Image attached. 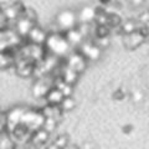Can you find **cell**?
<instances>
[{
  "mask_svg": "<svg viewBox=\"0 0 149 149\" xmlns=\"http://www.w3.org/2000/svg\"><path fill=\"white\" fill-rule=\"evenodd\" d=\"M45 45L47 50H50L56 56H63L65 54H67L70 46H71L66 36L58 34H51L50 36H47Z\"/></svg>",
  "mask_w": 149,
  "mask_h": 149,
  "instance_id": "cell-1",
  "label": "cell"
},
{
  "mask_svg": "<svg viewBox=\"0 0 149 149\" xmlns=\"http://www.w3.org/2000/svg\"><path fill=\"white\" fill-rule=\"evenodd\" d=\"M77 20H78V15H76V13L70 10V9L60 11L57 16H56V24L63 31H67L76 26Z\"/></svg>",
  "mask_w": 149,
  "mask_h": 149,
  "instance_id": "cell-2",
  "label": "cell"
},
{
  "mask_svg": "<svg viewBox=\"0 0 149 149\" xmlns=\"http://www.w3.org/2000/svg\"><path fill=\"white\" fill-rule=\"evenodd\" d=\"M101 47L96 42H86L82 45L81 54L87 60H97L101 56Z\"/></svg>",
  "mask_w": 149,
  "mask_h": 149,
  "instance_id": "cell-3",
  "label": "cell"
},
{
  "mask_svg": "<svg viewBox=\"0 0 149 149\" xmlns=\"http://www.w3.org/2000/svg\"><path fill=\"white\" fill-rule=\"evenodd\" d=\"M51 87L52 86L47 82L46 78H40V80H37L34 83V86H32V95H34L36 98H45Z\"/></svg>",
  "mask_w": 149,
  "mask_h": 149,
  "instance_id": "cell-4",
  "label": "cell"
},
{
  "mask_svg": "<svg viewBox=\"0 0 149 149\" xmlns=\"http://www.w3.org/2000/svg\"><path fill=\"white\" fill-rule=\"evenodd\" d=\"M86 57L83 56L81 52L80 54H72L71 56L68 57V61H67V65L70 67H72L73 70L80 73L81 71H83L86 67Z\"/></svg>",
  "mask_w": 149,
  "mask_h": 149,
  "instance_id": "cell-5",
  "label": "cell"
},
{
  "mask_svg": "<svg viewBox=\"0 0 149 149\" xmlns=\"http://www.w3.org/2000/svg\"><path fill=\"white\" fill-rule=\"evenodd\" d=\"M45 98H46V101L49 102V104L60 106L61 104V102H62V100L65 98V95L57 86H52L50 88V91L47 92V95H46Z\"/></svg>",
  "mask_w": 149,
  "mask_h": 149,
  "instance_id": "cell-6",
  "label": "cell"
},
{
  "mask_svg": "<svg viewBox=\"0 0 149 149\" xmlns=\"http://www.w3.org/2000/svg\"><path fill=\"white\" fill-rule=\"evenodd\" d=\"M49 137H50V132L46 130L44 127H41L32 133L30 141L32 144H35L36 147H40V146H42V144H45V142H47Z\"/></svg>",
  "mask_w": 149,
  "mask_h": 149,
  "instance_id": "cell-7",
  "label": "cell"
},
{
  "mask_svg": "<svg viewBox=\"0 0 149 149\" xmlns=\"http://www.w3.org/2000/svg\"><path fill=\"white\" fill-rule=\"evenodd\" d=\"M96 15H97V10L91 6H85L81 9L80 14H78V20L82 24H88L96 20Z\"/></svg>",
  "mask_w": 149,
  "mask_h": 149,
  "instance_id": "cell-8",
  "label": "cell"
},
{
  "mask_svg": "<svg viewBox=\"0 0 149 149\" xmlns=\"http://www.w3.org/2000/svg\"><path fill=\"white\" fill-rule=\"evenodd\" d=\"M30 37V40L34 42L35 45H41V44H45L46 39H47V36H46L45 31L42 29H40V27H36L34 26L32 29L30 30L29 35H27Z\"/></svg>",
  "mask_w": 149,
  "mask_h": 149,
  "instance_id": "cell-9",
  "label": "cell"
},
{
  "mask_svg": "<svg viewBox=\"0 0 149 149\" xmlns=\"http://www.w3.org/2000/svg\"><path fill=\"white\" fill-rule=\"evenodd\" d=\"M34 26H35V24H34V21H32V19L25 16L22 19H19L16 29H17V32H20L21 35H29L30 30Z\"/></svg>",
  "mask_w": 149,
  "mask_h": 149,
  "instance_id": "cell-10",
  "label": "cell"
},
{
  "mask_svg": "<svg viewBox=\"0 0 149 149\" xmlns=\"http://www.w3.org/2000/svg\"><path fill=\"white\" fill-rule=\"evenodd\" d=\"M65 36H66V39L68 40V42L71 45L80 44L82 41V39H83L82 31L78 30V29H74V27H72V29H70L67 31H65Z\"/></svg>",
  "mask_w": 149,
  "mask_h": 149,
  "instance_id": "cell-11",
  "label": "cell"
},
{
  "mask_svg": "<svg viewBox=\"0 0 149 149\" xmlns=\"http://www.w3.org/2000/svg\"><path fill=\"white\" fill-rule=\"evenodd\" d=\"M34 70H35L34 63L31 61H22L21 65H17L16 72H17V74H20L22 77H27L34 73Z\"/></svg>",
  "mask_w": 149,
  "mask_h": 149,
  "instance_id": "cell-12",
  "label": "cell"
},
{
  "mask_svg": "<svg viewBox=\"0 0 149 149\" xmlns=\"http://www.w3.org/2000/svg\"><path fill=\"white\" fill-rule=\"evenodd\" d=\"M77 77H78V72L76 70H73L72 67H70L68 65H66V68H63V71H62V80L73 85L77 81Z\"/></svg>",
  "mask_w": 149,
  "mask_h": 149,
  "instance_id": "cell-13",
  "label": "cell"
},
{
  "mask_svg": "<svg viewBox=\"0 0 149 149\" xmlns=\"http://www.w3.org/2000/svg\"><path fill=\"white\" fill-rule=\"evenodd\" d=\"M60 107L62 108V111H71V109H73L74 101L72 100V96L65 97V98L62 100V102H61V104H60Z\"/></svg>",
  "mask_w": 149,
  "mask_h": 149,
  "instance_id": "cell-14",
  "label": "cell"
},
{
  "mask_svg": "<svg viewBox=\"0 0 149 149\" xmlns=\"http://www.w3.org/2000/svg\"><path fill=\"white\" fill-rule=\"evenodd\" d=\"M120 22H122V20H120L119 15H117V14H107V25L109 26H118Z\"/></svg>",
  "mask_w": 149,
  "mask_h": 149,
  "instance_id": "cell-15",
  "label": "cell"
},
{
  "mask_svg": "<svg viewBox=\"0 0 149 149\" xmlns=\"http://www.w3.org/2000/svg\"><path fill=\"white\" fill-rule=\"evenodd\" d=\"M108 34H109L108 25H98L97 26V30H96L97 37H104V36H108Z\"/></svg>",
  "mask_w": 149,
  "mask_h": 149,
  "instance_id": "cell-16",
  "label": "cell"
},
{
  "mask_svg": "<svg viewBox=\"0 0 149 149\" xmlns=\"http://www.w3.org/2000/svg\"><path fill=\"white\" fill-rule=\"evenodd\" d=\"M123 30H125V34H129V32H133V31H136L138 29H137V26L133 21H127L123 25Z\"/></svg>",
  "mask_w": 149,
  "mask_h": 149,
  "instance_id": "cell-17",
  "label": "cell"
},
{
  "mask_svg": "<svg viewBox=\"0 0 149 149\" xmlns=\"http://www.w3.org/2000/svg\"><path fill=\"white\" fill-rule=\"evenodd\" d=\"M133 130V125H130V124H128V125H124L123 127V133H125V134H128V133H130Z\"/></svg>",
  "mask_w": 149,
  "mask_h": 149,
  "instance_id": "cell-18",
  "label": "cell"
},
{
  "mask_svg": "<svg viewBox=\"0 0 149 149\" xmlns=\"http://www.w3.org/2000/svg\"><path fill=\"white\" fill-rule=\"evenodd\" d=\"M129 1H130V4H133L134 6H139L144 3V0H129Z\"/></svg>",
  "mask_w": 149,
  "mask_h": 149,
  "instance_id": "cell-19",
  "label": "cell"
},
{
  "mask_svg": "<svg viewBox=\"0 0 149 149\" xmlns=\"http://www.w3.org/2000/svg\"><path fill=\"white\" fill-rule=\"evenodd\" d=\"M98 1H100L101 4H104V5H107V4L111 3V0H98Z\"/></svg>",
  "mask_w": 149,
  "mask_h": 149,
  "instance_id": "cell-20",
  "label": "cell"
}]
</instances>
